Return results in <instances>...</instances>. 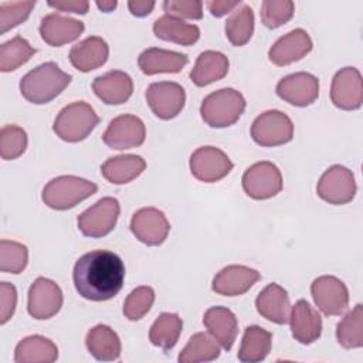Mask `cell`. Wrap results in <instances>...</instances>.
<instances>
[{
    "mask_svg": "<svg viewBox=\"0 0 363 363\" xmlns=\"http://www.w3.org/2000/svg\"><path fill=\"white\" fill-rule=\"evenodd\" d=\"M245 111V98L234 88H221L208 94L200 106L203 121L211 128L234 125Z\"/></svg>",
    "mask_w": 363,
    "mask_h": 363,
    "instance_id": "cell-3",
    "label": "cell"
},
{
    "mask_svg": "<svg viewBox=\"0 0 363 363\" xmlns=\"http://www.w3.org/2000/svg\"><path fill=\"white\" fill-rule=\"evenodd\" d=\"M35 6V0L30 1H1L0 3V34L17 27L26 21Z\"/></svg>",
    "mask_w": 363,
    "mask_h": 363,
    "instance_id": "cell-42",
    "label": "cell"
},
{
    "mask_svg": "<svg viewBox=\"0 0 363 363\" xmlns=\"http://www.w3.org/2000/svg\"><path fill=\"white\" fill-rule=\"evenodd\" d=\"M68 57L74 68L81 72H89L102 67L108 61L109 47L104 38L91 35L72 45Z\"/></svg>",
    "mask_w": 363,
    "mask_h": 363,
    "instance_id": "cell-25",
    "label": "cell"
},
{
    "mask_svg": "<svg viewBox=\"0 0 363 363\" xmlns=\"http://www.w3.org/2000/svg\"><path fill=\"white\" fill-rule=\"evenodd\" d=\"M203 323L224 350L228 352L233 347L238 332V320L231 309L211 306L204 312Z\"/></svg>",
    "mask_w": 363,
    "mask_h": 363,
    "instance_id": "cell-24",
    "label": "cell"
},
{
    "mask_svg": "<svg viewBox=\"0 0 363 363\" xmlns=\"http://www.w3.org/2000/svg\"><path fill=\"white\" fill-rule=\"evenodd\" d=\"M98 123L99 116L94 108L84 101H77L60 111L54 121L52 130L60 139L77 143L86 139Z\"/></svg>",
    "mask_w": 363,
    "mask_h": 363,
    "instance_id": "cell-5",
    "label": "cell"
},
{
    "mask_svg": "<svg viewBox=\"0 0 363 363\" xmlns=\"http://www.w3.org/2000/svg\"><path fill=\"white\" fill-rule=\"evenodd\" d=\"M190 172L203 183H216L224 179L234 167L230 157L218 147L201 146L190 156Z\"/></svg>",
    "mask_w": 363,
    "mask_h": 363,
    "instance_id": "cell-11",
    "label": "cell"
},
{
    "mask_svg": "<svg viewBox=\"0 0 363 363\" xmlns=\"http://www.w3.org/2000/svg\"><path fill=\"white\" fill-rule=\"evenodd\" d=\"M220 357V346L216 343L213 336L204 332L194 333L184 349L180 352L177 360L180 363H199V362H213Z\"/></svg>",
    "mask_w": 363,
    "mask_h": 363,
    "instance_id": "cell-34",
    "label": "cell"
},
{
    "mask_svg": "<svg viewBox=\"0 0 363 363\" xmlns=\"http://www.w3.org/2000/svg\"><path fill=\"white\" fill-rule=\"evenodd\" d=\"M251 138L264 147L285 145L294 138V123L286 113L269 109L258 115L252 122Z\"/></svg>",
    "mask_w": 363,
    "mask_h": 363,
    "instance_id": "cell-6",
    "label": "cell"
},
{
    "mask_svg": "<svg viewBox=\"0 0 363 363\" xmlns=\"http://www.w3.org/2000/svg\"><path fill=\"white\" fill-rule=\"evenodd\" d=\"M118 6V1H115V0H104V1H96V7L99 9V10H102L104 13H111L115 7Z\"/></svg>",
    "mask_w": 363,
    "mask_h": 363,
    "instance_id": "cell-48",
    "label": "cell"
},
{
    "mask_svg": "<svg viewBox=\"0 0 363 363\" xmlns=\"http://www.w3.org/2000/svg\"><path fill=\"white\" fill-rule=\"evenodd\" d=\"M28 250L24 244L10 240L0 241V269L7 274H20L27 267Z\"/></svg>",
    "mask_w": 363,
    "mask_h": 363,
    "instance_id": "cell-38",
    "label": "cell"
},
{
    "mask_svg": "<svg viewBox=\"0 0 363 363\" xmlns=\"http://www.w3.org/2000/svg\"><path fill=\"white\" fill-rule=\"evenodd\" d=\"M35 48L21 35H16L11 40L0 45V71L11 72L24 65L34 54Z\"/></svg>",
    "mask_w": 363,
    "mask_h": 363,
    "instance_id": "cell-37",
    "label": "cell"
},
{
    "mask_svg": "<svg viewBox=\"0 0 363 363\" xmlns=\"http://www.w3.org/2000/svg\"><path fill=\"white\" fill-rule=\"evenodd\" d=\"M88 352L99 362H113L121 357V339L108 325H96L88 330L85 337Z\"/></svg>",
    "mask_w": 363,
    "mask_h": 363,
    "instance_id": "cell-28",
    "label": "cell"
},
{
    "mask_svg": "<svg viewBox=\"0 0 363 363\" xmlns=\"http://www.w3.org/2000/svg\"><path fill=\"white\" fill-rule=\"evenodd\" d=\"M356 190L357 186L352 170L342 164H333L326 169L316 186L318 196L335 206L350 203L356 196Z\"/></svg>",
    "mask_w": 363,
    "mask_h": 363,
    "instance_id": "cell-8",
    "label": "cell"
},
{
    "mask_svg": "<svg viewBox=\"0 0 363 363\" xmlns=\"http://www.w3.org/2000/svg\"><path fill=\"white\" fill-rule=\"evenodd\" d=\"M312 298L318 309L326 316H336L349 305V291L343 281L333 275L318 277L311 285Z\"/></svg>",
    "mask_w": 363,
    "mask_h": 363,
    "instance_id": "cell-12",
    "label": "cell"
},
{
    "mask_svg": "<svg viewBox=\"0 0 363 363\" xmlns=\"http://www.w3.org/2000/svg\"><path fill=\"white\" fill-rule=\"evenodd\" d=\"M119 213L121 206L115 197H102L78 216V230L85 237L102 238L115 228Z\"/></svg>",
    "mask_w": 363,
    "mask_h": 363,
    "instance_id": "cell-7",
    "label": "cell"
},
{
    "mask_svg": "<svg viewBox=\"0 0 363 363\" xmlns=\"http://www.w3.org/2000/svg\"><path fill=\"white\" fill-rule=\"evenodd\" d=\"M71 75L55 62L40 64L20 79V92L31 104L44 105L57 98L71 82Z\"/></svg>",
    "mask_w": 363,
    "mask_h": 363,
    "instance_id": "cell-2",
    "label": "cell"
},
{
    "mask_svg": "<svg viewBox=\"0 0 363 363\" xmlns=\"http://www.w3.org/2000/svg\"><path fill=\"white\" fill-rule=\"evenodd\" d=\"M295 11V4L291 0H265L261 4V21L267 28H278L288 23Z\"/></svg>",
    "mask_w": 363,
    "mask_h": 363,
    "instance_id": "cell-41",
    "label": "cell"
},
{
    "mask_svg": "<svg viewBox=\"0 0 363 363\" xmlns=\"http://www.w3.org/2000/svg\"><path fill=\"white\" fill-rule=\"evenodd\" d=\"M153 33L163 41L179 45H193L200 38V28L196 24L186 23L172 16H162L153 23Z\"/></svg>",
    "mask_w": 363,
    "mask_h": 363,
    "instance_id": "cell-31",
    "label": "cell"
},
{
    "mask_svg": "<svg viewBox=\"0 0 363 363\" xmlns=\"http://www.w3.org/2000/svg\"><path fill=\"white\" fill-rule=\"evenodd\" d=\"M333 105L343 111H356L363 104V81L357 68L345 67L337 71L330 85Z\"/></svg>",
    "mask_w": 363,
    "mask_h": 363,
    "instance_id": "cell-15",
    "label": "cell"
},
{
    "mask_svg": "<svg viewBox=\"0 0 363 363\" xmlns=\"http://www.w3.org/2000/svg\"><path fill=\"white\" fill-rule=\"evenodd\" d=\"M313 44L309 34L302 28H295L279 37L268 51V58L278 67L289 65L302 60L311 52Z\"/></svg>",
    "mask_w": 363,
    "mask_h": 363,
    "instance_id": "cell-19",
    "label": "cell"
},
{
    "mask_svg": "<svg viewBox=\"0 0 363 363\" xmlns=\"http://www.w3.org/2000/svg\"><path fill=\"white\" fill-rule=\"evenodd\" d=\"M261 274L245 265H227L213 278L211 289L223 296H238L245 294L258 282Z\"/></svg>",
    "mask_w": 363,
    "mask_h": 363,
    "instance_id": "cell-18",
    "label": "cell"
},
{
    "mask_svg": "<svg viewBox=\"0 0 363 363\" xmlns=\"http://www.w3.org/2000/svg\"><path fill=\"white\" fill-rule=\"evenodd\" d=\"M336 339L345 349L363 346V306L357 303L336 326Z\"/></svg>",
    "mask_w": 363,
    "mask_h": 363,
    "instance_id": "cell-36",
    "label": "cell"
},
{
    "mask_svg": "<svg viewBox=\"0 0 363 363\" xmlns=\"http://www.w3.org/2000/svg\"><path fill=\"white\" fill-rule=\"evenodd\" d=\"M183 320L177 313L163 312L160 313L149 330V340L152 345L160 347L164 352L172 350L182 333Z\"/></svg>",
    "mask_w": 363,
    "mask_h": 363,
    "instance_id": "cell-33",
    "label": "cell"
},
{
    "mask_svg": "<svg viewBox=\"0 0 363 363\" xmlns=\"http://www.w3.org/2000/svg\"><path fill=\"white\" fill-rule=\"evenodd\" d=\"M288 322L294 339L302 345H311L320 337L322 318L305 299L295 302L291 308Z\"/></svg>",
    "mask_w": 363,
    "mask_h": 363,
    "instance_id": "cell-21",
    "label": "cell"
},
{
    "mask_svg": "<svg viewBox=\"0 0 363 363\" xmlns=\"http://www.w3.org/2000/svg\"><path fill=\"white\" fill-rule=\"evenodd\" d=\"M145 123L140 118L129 113L113 118L102 135L104 143L115 150L138 147L145 142Z\"/></svg>",
    "mask_w": 363,
    "mask_h": 363,
    "instance_id": "cell-13",
    "label": "cell"
},
{
    "mask_svg": "<svg viewBox=\"0 0 363 363\" xmlns=\"http://www.w3.org/2000/svg\"><path fill=\"white\" fill-rule=\"evenodd\" d=\"M241 4L240 0L235 1H227V0H213V1H206V6L208 9V11L211 13V16L214 17H223L227 13H231L235 10V7H238Z\"/></svg>",
    "mask_w": 363,
    "mask_h": 363,
    "instance_id": "cell-46",
    "label": "cell"
},
{
    "mask_svg": "<svg viewBox=\"0 0 363 363\" xmlns=\"http://www.w3.org/2000/svg\"><path fill=\"white\" fill-rule=\"evenodd\" d=\"M72 279L77 292L92 302L112 299L125 281V264L108 250H94L79 257L74 265Z\"/></svg>",
    "mask_w": 363,
    "mask_h": 363,
    "instance_id": "cell-1",
    "label": "cell"
},
{
    "mask_svg": "<svg viewBox=\"0 0 363 363\" xmlns=\"http://www.w3.org/2000/svg\"><path fill=\"white\" fill-rule=\"evenodd\" d=\"M277 95L294 106L312 105L319 96V79L309 72H295L277 84Z\"/></svg>",
    "mask_w": 363,
    "mask_h": 363,
    "instance_id": "cell-17",
    "label": "cell"
},
{
    "mask_svg": "<svg viewBox=\"0 0 363 363\" xmlns=\"http://www.w3.org/2000/svg\"><path fill=\"white\" fill-rule=\"evenodd\" d=\"M228 68L230 61L225 54L207 50L197 57L196 64L190 71V79L197 86H207L223 79L227 75Z\"/></svg>",
    "mask_w": 363,
    "mask_h": 363,
    "instance_id": "cell-27",
    "label": "cell"
},
{
    "mask_svg": "<svg viewBox=\"0 0 363 363\" xmlns=\"http://www.w3.org/2000/svg\"><path fill=\"white\" fill-rule=\"evenodd\" d=\"M155 302V291L152 286L135 288L123 302V315L129 320L142 319L152 308Z\"/></svg>",
    "mask_w": 363,
    "mask_h": 363,
    "instance_id": "cell-40",
    "label": "cell"
},
{
    "mask_svg": "<svg viewBox=\"0 0 363 363\" xmlns=\"http://www.w3.org/2000/svg\"><path fill=\"white\" fill-rule=\"evenodd\" d=\"M189 62V57L182 52L150 47L140 52L138 65L146 75L155 74H177Z\"/></svg>",
    "mask_w": 363,
    "mask_h": 363,
    "instance_id": "cell-26",
    "label": "cell"
},
{
    "mask_svg": "<svg viewBox=\"0 0 363 363\" xmlns=\"http://www.w3.org/2000/svg\"><path fill=\"white\" fill-rule=\"evenodd\" d=\"M145 98L155 116L163 121L176 118L186 104V92L183 86L172 81L150 84L146 89Z\"/></svg>",
    "mask_w": 363,
    "mask_h": 363,
    "instance_id": "cell-10",
    "label": "cell"
},
{
    "mask_svg": "<svg viewBox=\"0 0 363 363\" xmlns=\"http://www.w3.org/2000/svg\"><path fill=\"white\" fill-rule=\"evenodd\" d=\"M50 7L57 9L64 13H75V14H86L89 9V3L85 0H60V1H50Z\"/></svg>",
    "mask_w": 363,
    "mask_h": 363,
    "instance_id": "cell-45",
    "label": "cell"
},
{
    "mask_svg": "<svg viewBox=\"0 0 363 363\" xmlns=\"http://www.w3.org/2000/svg\"><path fill=\"white\" fill-rule=\"evenodd\" d=\"M27 133L17 125H4L0 130V156L3 160H14L27 149Z\"/></svg>",
    "mask_w": 363,
    "mask_h": 363,
    "instance_id": "cell-39",
    "label": "cell"
},
{
    "mask_svg": "<svg viewBox=\"0 0 363 363\" xmlns=\"http://www.w3.org/2000/svg\"><path fill=\"white\" fill-rule=\"evenodd\" d=\"M254 33V11L250 6L242 4L231 13L225 21V35L228 41L241 47L245 45Z\"/></svg>",
    "mask_w": 363,
    "mask_h": 363,
    "instance_id": "cell-35",
    "label": "cell"
},
{
    "mask_svg": "<svg viewBox=\"0 0 363 363\" xmlns=\"http://www.w3.org/2000/svg\"><path fill=\"white\" fill-rule=\"evenodd\" d=\"M130 231L140 242L156 247L163 244L167 238L170 224L159 208L143 207L132 216Z\"/></svg>",
    "mask_w": 363,
    "mask_h": 363,
    "instance_id": "cell-16",
    "label": "cell"
},
{
    "mask_svg": "<svg viewBox=\"0 0 363 363\" xmlns=\"http://www.w3.org/2000/svg\"><path fill=\"white\" fill-rule=\"evenodd\" d=\"M242 189L254 200H267L282 190V174L272 162H257L242 174Z\"/></svg>",
    "mask_w": 363,
    "mask_h": 363,
    "instance_id": "cell-9",
    "label": "cell"
},
{
    "mask_svg": "<svg viewBox=\"0 0 363 363\" xmlns=\"http://www.w3.org/2000/svg\"><path fill=\"white\" fill-rule=\"evenodd\" d=\"M57 359V345L41 335L24 337L14 349V362L17 363H52Z\"/></svg>",
    "mask_w": 363,
    "mask_h": 363,
    "instance_id": "cell-29",
    "label": "cell"
},
{
    "mask_svg": "<svg viewBox=\"0 0 363 363\" xmlns=\"http://www.w3.org/2000/svg\"><path fill=\"white\" fill-rule=\"evenodd\" d=\"M146 169V162L138 155H119L109 157L101 166V174L112 184H125L136 179Z\"/></svg>",
    "mask_w": 363,
    "mask_h": 363,
    "instance_id": "cell-30",
    "label": "cell"
},
{
    "mask_svg": "<svg viewBox=\"0 0 363 363\" xmlns=\"http://www.w3.org/2000/svg\"><path fill=\"white\" fill-rule=\"evenodd\" d=\"M167 16L176 18L200 20L203 17V1L200 0H167L163 3Z\"/></svg>",
    "mask_w": 363,
    "mask_h": 363,
    "instance_id": "cell-43",
    "label": "cell"
},
{
    "mask_svg": "<svg viewBox=\"0 0 363 363\" xmlns=\"http://www.w3.org/2000/svg\"><path fill=\"white\" fill-rule=\"evenodd\" d=\"M62 301L61 288L52 279L38 277L28 289L27 311L34 319H50L60 312Z\"/></svg>",
    "mask_w": 363,
    "mask_h": 363,
    "instance_id": "cell-14",
    "label": "cell"
},
{
    "mask_svg": "<svg viewBox=\"0 0 363 363\" xmlns=\"http://www.w3.org/2000/svg\"><path fill=\"white\" fill-rule=\"evenodd\" d=\"M17 305V289L13 284L3 281L0 284V323H7Z\"/></svg>",
    "mask_w": 363,
    "mask_h": 363,
    "instance_id": "cell-44",
    "label": "cell"
},
{
    "mask_svg": "<svg viewBox=\"0 0 363 363\" xmlns=\"http://www.w3.org/2000/svg\"><path fill=\"white\" fill-rule=\"evenodd\" d=\"M82 21L62 16L60 13H50L43 17L40 24V35L51 47H61L72 43L84 33Z\"/></svg>",
    "mask_w": 363,
    "mask_h": 363,
    "instance_id": "cell-20",
    "label": "cell"
},
{
    "mask_svg": "<svg viewBox=\"0 0 363 363\" xmlns=\"http://www.w3.org/2000/svg\"><path fill=\"white\" fill-rule=\"evenodd\" d=\"M255 308L262 318L277 325H285L289 320V296L288 292L278 284L272 282L258 294Z\"/></svg>",
    "mask_w": 363,
    "mask_h": 363,
    "instance_id": "cell-23",
    "label": "cell"
},
{
    "mask_svg": "<svg viewBox=\"0 0 363 363\" xmlns=\"http://www.w3.org/2000/svg\"><path fill=\"white\" fill-rule=\"evenodd\" d=\"M92 89L104 104L122 105L132 96L133 81L129 74L115 69L96 77Z\"/></svg>",
    "mask_w": 363,
    "mask_h": 363,
    "instance_id": "cell-22",
    "label": "cell"
},
{
    "mask_svg": "<svg viewBox=\"0 0 363 363\" xmlns=\"http://www.w3.org/2000/svg\"><path fill=\"white\" fill-rule=\"evenodd\" d=\"M98 186L78 176H58L50 180L41 193L45 206L52 210H68L95 194Z\"/></svg>",
    "mask_w": 363,
    "mask_h": 363,
    "instance_id": "cell-4",
    "label": "cell"
},
{
    "mask_svg": "<svg viewBox=\"0 0 363 363\" xmlns=\"http://www.w3.org/2000/svg\"><path fill=\"white\" fill-rule=\"evenodd\" d=\"M272 346V333L267 329L251 325L244 330L241 346L238 350V360L242 363L262 362Z\"/></svg>",
    "mask_w": 363,
    "mask_h": 363,
    "instance_id": "cell-32",
    "label": "cell"
},
{
    "mask_svg": "<svg viewBox=\"0 0 363 363\" xmlns=\"http://www.w3.org/2000/svg\"><path fill=\"white\" fill-rule=\"evenodd\" d=\"M129 11L136 17H146L155 9V1L147 0H130L128 1Z\"/></svg>",
    "mask_w": 363,
    "mask_h": 363,
    "instance_id": "cell-47",
    "label": "cell"
}]
</instances>
